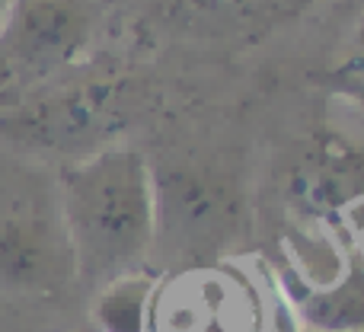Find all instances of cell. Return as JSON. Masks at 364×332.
I'll return each mask as SVG.
<instances>
[{"instance_id":"cell-1","label":"cell","mask_w":364,"mask_h":332,"mask_svg":"<svg viewBox=\"0 0 364 332\" xmlns=\"http://www.w3.org/2000/svg\"><path fill=\"white\" fill-rule=\"evenodd\" d=\"M58 195L77 282L100 291L115 278L144 272L154 252V169L138 151L106 147L58 166Z\"/></svg>"},{"instance_id":"cell-2","label":"cell","mask_w":364,"mask_h":332,"mask_svg":"<svg viewBox=\"0 0 364 332\" xmlns=\"http://www.w3.org/2000/svg\"><path fill=\"white\" fill-rule=\"evenodd\" d=\"M77 291L58 169L0 147V304L61 307Z\"/></svg>"},{"instance_id":"cell-3","label":"cell","mask_w":364,"mask_h":332,"mask_svg":"<svg viewBox=\"0 0 364 332\" xmlns=\"http://www.w3.org/2000/svg\"><path fill=\"white\" fill-rule=\"evenodd\" d=\"M125 122V80L77 64L0 112V147L58 169L112 147Z\"/></svg>"},{"instance_id":"cell-4","label":"cell","mask_w":364,"mask_h":332,"mask_svg":"<svg viewBox=\"0 0 364 332\" xmlns=\"http://www.w3.org/2000/svg\"><path fill=\"white\" fill-rule=\"evenodd\" d=\"M154 227L151 256L176 259V269L224 259V250L243 230V195L230 176L201 166H170L154 173Z\"/></svg>"},{"instance_id":"cell-5","label":"cell","mask_w":364,"mask_h":332,"mask_svg":"<svg viewBox=\"0 0 364 332\" xmlns=\"http://www.w3.org/2000/svg\"><path fill=\"white\" fill-rule=\"evenodd\" d=\"M87 45L80 0H10L0 19V112L83 64Z\"/></svg>"},{"instance_id":"cell-6","label":"cell","mask_w":364,"mask_h":332,"mask_svg":"<svg viewBox=\"0 0 364 332\" xmlns=\"http://www.w3.org/2000/svg\"><path fill=\"white\" fill-rule=\"evenodd\" d=\"M147 332H272L269 304L250 272L218 259L157 278Z\"/></svg>"},{"instance_id":"cell-7","label":"cell","mask_w":364,"mask_h":332,"mask_svg":"<svg viewBox=\"0 0 364 332\" xmlns=\"http://www.w3.org/2000/svg\"><path fill=\"white\" fill-rule=\"evenodd\" d=\"M176 29L198 38H252L310 0H160Z\"/></svg>"},{"instance_id":"cell-8","label":"cell","mask_w":364,"mask_h":332,"mask_svg":"<svg viewBox=\"0 0 364 332\" xmlns=\"http://www.w3.org/2000/svg\"><path fill=\"white\" fill-rule=\"evenodd\" d=\"M364 192V154L326 144L297 160L291 173V195L301 208L326 214L352 205Z\"/></svg>"},{"instance_id":"cell-9","label":"cell","mask_w":364,"mask_h":332,"mask_svg":"<svg viewBox=\"0 0 364 332\" xmlns=\"http://www.w3.org/2000/svg\"><path fill=\"white\" fill-rule=\"evenodd\" d=\"M157 278L151 272L115 278L93 291V326L96 332H147L151 301Z\"/></svg>"},{"instance_id":"cell-10","label":"cell","mask_w":364,"mask_h":332,"mask_svg":"<svg viewBox=\"0 0 364 332\" xmlns=\"http://www.w3.org/2000/svg\"><path fill=\"white\" fill-rule=\"evenodd\" d=\"M336 80L346 83L348 90L364 93V19L352 38V51H348V58L339 64V70H336Z\"/></svg>"},{"instance_id":"cell-11","label":"cell","mask_w":364,"mask_h":332,"mask_svg":"<svg viewBox=\"0 0 364 332\" xmlns=\"http://www.w3.org/2000/svg\"><path fill=\"white\" fill-rule=\"evenodd\" d=\"M6 6H10V0H0V19H4V13H6Z\"/></svg>"},{"instance_id":"cell-12","label":"cell","mask_w":364,"mask_h":332,"mask_svg":"<svg viewBox=\"0 0 364 332\" xmlns=\"http://www.w3.org/2000/svg\"><path fill=\"white\" fill-rule=\"evenodd\" d=\"M74 332H96L93 326H80V329H74Z\"/></svg>"}]
</instances>
